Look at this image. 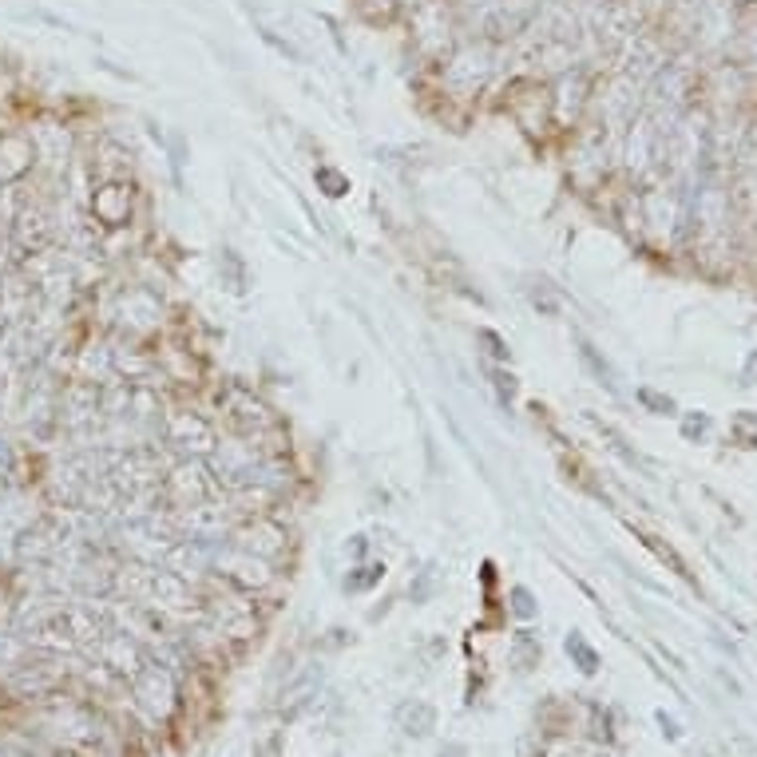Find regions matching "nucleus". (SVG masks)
<instances>
[{"mask_svg": "<svg viewBox=\"0 0 757 757\" xmlns=\"http://www.w3.org/2000/svg\"><path fill=\"white\" fill-rule=\"evenodd\" d=\"M215 492H218V480L203 460H183V464H175V468L163 476V500L171 504V512L195 508V504H203V500H215Z\"/></svg>", "mask_w": 757, "mask_h": 757, "instance_id": "obj_1", "label": "nucleus"}, {"mask_svg": "<svg viewBox=\"0 0 757 757\" xmlns=\"http://www.w3.org/2000/svg\"><path fill=\"white\" fill-rule=\"evenodd\" d=\"M159 433H163V440H167L171 448H179L183 456H211L218 444L215 425H211L207 417L183 413V409H179V413H163Z\"/></svg>", "mask_w": 757, "mask_h": 757, "instance_id": "obj_2", "label": "nucleus"}, {"mask_svg": "<svg viewBox=\"0 0 757 757\" xmlns=\"http://www.w3.org/2000/svg\"><path fill=\"white\" fill-rule=\"evenodd\" d=\"M230 504H222V500H203V504H195V508H179V512H171L175 516V528H179V536H187V540H203V543H218V540H230Z\"/></svg>", "mask_w": 757, "mask_h": 757, "instance_id": "obj_3", "label": "nucleus"}, {"mask_svg": "<svg viewBox=\"0 0 757 757\" xmlns=\"http://www.w3.org/2000/svg\"><path fill=\"white\" fill-rule=\"evenodd\" d=\"M258 460H262V452H258L254 436H230V440H218L215 452H211V472H215L218 488H222V484H226V488H238V484L254 472Z\"/></svg>", "mask_w": 757, "mask_h": 757, "instance_id": "obj_4", "label": "nucleus"}, {"mask_svg": "<svg viewBox=\"0 0 757 757\" xmlns=\"http://www.w3.org/2000/svg\"><path fill=\"white\" fill-rule=\"evenodd\" d=\"M230 547H238V551H246V555H258V559L274 563V559L286 551V532H282L274 520L254 516V520H246V524H238V528L230 532Z\"/></svg>", "mask_w": 757, "mask_h": 757, "instance_id": "obj_5", "label": "nucleus"}, {"mask_svg": "<svg viewBox=\"0 0 757 757\" xmlns=\"http://www.w3.org/2000/svg\"><path fill=\"white\" fill-rule=\"evenodd\" d=\"M215 563H218V571H222V575H230V579H234V583H242V587H266V583L274 579L266 559L246 555V551H238V547L218 551Z\"/></svg>", "mask_w": 757, "mask_h": 757, "instance_id": "obj_6", "label": "nucleus"}, {"mask_svg": "<svg viewBox=\"0 0 757 757\" xmlns=\"http://www.w3.org/2000/svg\"><path fill=\"white\" fill-rule=\"evenodd\" d=\"M8 230H12V242L20 246V250H44L48 246V238H52V218L44 215L40 207H24V211H16V215L8 218Z\"/></svg>", "mask_w": 757, "mask_h": 757, "instance_id": "obj_7", "label": "nucleus"}, {"mask_svg": "<svg viewBox=\"0 0 757 757\" xmlns=\"http://www.w3.org/2000/svg\"><path fill=\"white\" fill-rule=\"evenodd\" d=\"M28 143H32V155H36L44 167H52V171H64V167H68V131H64V127L40 123V127H32Z\"/></svg>", "mask_w": 757, "mask_h": 757, "instance_id": "obj_8", "label": "nucleus"}, {"mask_svg": "<svg viewBox=\"0 0 757 757\" xmlns=\"http://www.w3.org/2000/svg\"><path fill=\"white\" fill-rule=\"evenodd\" d=\"M119 325L131 329V333H143V329L159 325V302H155V294H147V290H127V294L119 298Z\"/></svg>", "mask_w": 757, "mask_h": 757, "instance_id": "obj_9", "label": "nucleus"}, {"mask_svg": "<svg viewBox=\"0 0 757 757\" xmlns=\"http://www.w3.org/2000/svg\"><path fill=\"white\" fill-rule=\"evenodd\" d=\"M96 215H100V222H108V226H119V222H127V207H131V199H127V191L123 187H115V183H108L100 195H96Z\"/></svg>", "mask_w": 757, "mask_h": 757, "instance_id": "obj_10", "label": "nucleus"}, {"mask_svg": "<svg viewBox=\"0 0 757 757\" xmlns=\"http://www.w3.org/2000/svg\"><path fill=\"white\" fill-rule=\"evenodd\" d=\"M0 417H4V393H0Z\"/></svg>", "mask_w": 757, "mask_h": 757, "instance_id": "obj_11", "label": "nucleus"}]
</instances>
